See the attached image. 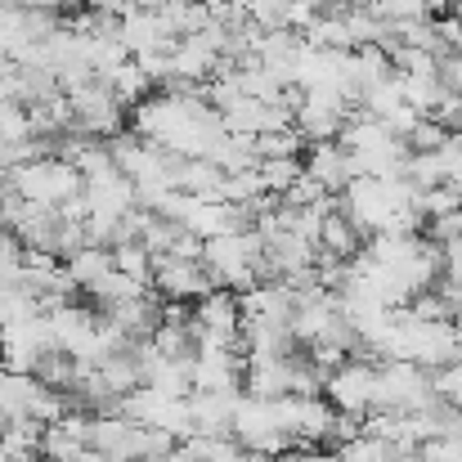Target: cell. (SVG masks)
<instances>
[{
  "label": "cell",
  "mask_w": 462,
  "mask_h": 462,
  "mask_svg": "<svg viewBox=\"0 0 462 462\" xmlns=\"http://www.w3.org/2000/svg\"><path fill=\"white\" fill-rule=\"evenodd\" d=\"M104 81L117 90V99H122L126 108H135V104H144V99L153 95V81L140 72V63H135V59H131V63H122L117 72H108Z\"/></svg>",
  "instance_id": "obj_25"
},
{
  "label": "cell",
  "mask_w": 462,
  "mask_h": 462,
  "mask_svg": "<svg viewBox=\"0 0 462 462\" xmlns=\"http://www.w3.org/2000/svg\"><path fill=\"white\" fill-rule=\"evenodd\" d=\"M63 95H68V104H72L77 135H90V140H117V135H122V113H126V104L117 99V90H113L104 77L72 81V86H63Z\"/></svg>",
  "instance_id": "obj_3"
},
{
  "label": "cell",
  "mask_w": 462,
  "mask_h": 462,
  "mask_svg": "<svg viewBox=\"0 0 462 462\" xmlns=\"http://www.w3.org/2000/svg\"><path fill=\"white\" fill-rule=\"evenodd\" d=\"M131 126L140 140L175 157H211L216 144L229 135L202 90H153L144 104H135Z\"/></svg>",
  "instance_id": "obj_1"
},
{
  "label": "cell",
  "mask_w": 462,
  "mask_h": 462,
  "mask_svg": "<svg viewBox=\"0 0 462 462\" xmlns=\"http://www.w3.org/2000/svg\"><path fill=\"white\" fill-rule=\"evenodd\" d=\"M319 5H323V9H332V5H337V9H359V5H373V0H319Z\"/></svg>",
  "instance_id": "obj_45"
},
{
  "label": "cell",
  "mask_w": 462,
  "mask_h": 462,
  "mask_svg": "<svg viewBox=\"0 0 462 462\" xmlns=\"http://www.w3.org/2000/svg\"><path fill=\"white\" fill-rule=\"evenodd\" d=\"M332 422H337V409L323 400V395H297V445H328L332 440ZM292 445V449H297Z\"/></svg>",
  "instance_id": "obj_20"
},
{
  "label": "cell",
  "mask_w": 462,
  "mask_h": 462,
  "mask_svg": "<svg viewBox=\"0 0 462 462\" xmlns=\"http://www.w3.org/2000/svg\"><path fill=\"white\" fill-rule=\"evenodd\" d=\"M436 395H440L445 404H454V409H462V359H458V364H449V368H440V373H436Z\"/></svg>",
  "instance_id": "obj_37"
},
{
  "label": "cell",
  "mask_w": 462,
  "mask_h": 462,
  "mask_svg": "<svg viewBox=\"0 0 462 462\" xmlns=\"http://www.w3.org/2000/svg\"><path fill=\"white\" fill-rule=\"evenodd\" d=\"M90 449V418L86 413H68L59 418L54 427H45V440H41V458L45 462H81Z\"/></svg>",
  "instance_id": "obj_15"
},
{
  "label": "cell",
  "mask_w": 462,
  "mask_h": 462,
  "mask_svg": "<svg viewBox=\"0 0 462 462\" xmlns=\"http://www.w3.org/2000/svg\"><path fill=\"white\" fill-rule=\"evenodd\" d=\"M409 310H413V319H422V323H445V319H454V314H449V301H445L440 292H422V297H413Z\"/></svg>",
  "instance_id": "obj_36"
},
{
  "label": "cell",
  "mask_w": 462,
  "mask_h": 462,
  "mask_svg": "<svg viewBox=\"0 0 462 462\" xmlns=\"http://www.w3.org/2000/svg\"><path fill=\"white\" fill-rule=\"evenodd\" d=\"M283 462H341L337 454H319V449H292Z\"/></svg>",
  "instance_id": "obj_43"
},
{
  "label": "cell",
  "mask_w": 462,
  "mask_h": 462,
  "mask_svg": "<svg viewBox=\"0 0 462 462\" xmlns=\"http://www.w3.org/2000/svg\"><path fill=\"white\" fill-rule=\"evenodd\" d=\"M350 122V104L337 99V95H323V90H306L301 95V108H297V135L310 144H337L341 131Z\"/></svg>",
  "instance_id": "obj_11"
},
{
  "label": "cell",
  "mask_w": 462,
  "mask_h": 462,
  "mask_svg": "<svg viewBox=\"0 0 462 462\" xmlns=\"http://www.w3.org/2000/svg\"><path fill=\"white\" fill-rule=\"evenodd\" d=\"M337 458L341 462H395V449L386 445V440H377V436H359V440H350V445H341L337 449Z\"/></svg>",
  "instance_id": "obj_31"
},
{
  "label": "cell",
  "mask_w": 462,
  "mask_h": 462,
  "mask_svg": "<svg viewBox=\"0 0 462 462\" xmlns=\"http://www.w3.org/2000/svg\"><path fill=\"white\" fill-rule=\"evenodd\" d=\"M431 5L436 0H373V14L391 27L400 23H418V18H431Z\"/></svg>",
  "instance_id": "obj_29"
},
{
  "label": "cell",
  "mask_w": 462,
  "mask_h": 462,
  "mask_svg": "<svg viewBox=\"0 0 462 462\" xmlns=\"http://www.w3.org/2000/svg\"><path fill=\"white\" fill-rule=\"evenodd\" d=\"M319 256H328V261H341V265H350L359 252H364V234L341 216V211H332V216H323V225H319Z\"/></svg>",
  "instance_id": "obj_18"
},
{
  "label": "cell",
  "mask_w": 462,
  "mask_h": 462,
  "mask_svg": "<svg viewBox=\"0 0 462 462\" xmlns=\"http://www.w3.org/2000/svg\"><path fill=\"white\" fill-rule=\"evenodd\" d=\"M301 144H306V140L297 135V126H292V131H270V135L256 140V157H261V162H270V157H297Z\"/></svg>",
  "instance_id": "obj_33"
},
{
  "label": "cell",
  "mask_w": 462,
  "mask_h": 462,
  "mask_svg": "<svg viewBox=\"0 0 462 462\" xmlns=\"http://www.w3.org/2000/svg\"><path fill=\"white\" fill-rule=\"evenodd\" d=\"M238 400L243 395H207V391H193L189 395V409H193V436H234V413H238Z\"/></svg>",
  "instance_id": "obj_16"
},
{
  "label": "cell",
  "mask_w": 462,
  "mask_h": 462,
  "mask_svg": "<svg viewBox=\"0 0 462 462\" xmlns=\"http://www.w3.org/2000/svg\"><path fill=\"white\" fill-rule=\"evenodd\" d=\"M243 323H247V319H243L238 292L216 288L211 297H202V301L193 306V337H198V346H234V350H238Z\"/></svg>",
  "instance_id": "obj_7"
},
{
  "label": "cell",
  "mask_w": 462,
  "mask_h": 462,
  "mask_svg": "<svg viewBox=\"0 0 462 462\" xmlns=\"http://www.w3.org/2000/svg\"><path fill=\"white\" fill-rule=\"evenodd\" d=\"M449 135H454V131H445L440 122L422 117V122L413 126V135H409V149H413V153H440V149L449 144Z\"/></svg>",
  "instance_id": "obj_34"
},
{
  "label": "cell",
  "mask_w": 462,
  "mask_h": 462,
  "mask_svg": "<svg viewBox=\"0 0 462 462\" xmlns=\"http://www.w3.org/2000/svg\"><path fill=\"white\" fill-rule=\"evenodd\" d=\"M90 14H104V18H126L131 14V0H81Z\"/></svg>",
  "instance_id": "obj_40"
},
{
  "label": "cell",
  "mask_w": 462,
  "mask_h": 462,
  "mask_svg": "<svg viewBox=\"0 0 462 462\" xmlns=\"http://www.w3.org/2000/svg\"><path fill=\"white\" fill-rule=\"evenodd\" d=\"M431 404H440L436 373H427L418 364H404V359L377 364V400H373V409H382V413H422Z\"/></svg>",
  "instance_id": "obj_4"
},
{
  "label": "cell",
  "mask_w": 462,
  "mask_h": 462,
  "mask_svg": "<svg viewBox=\"0 0 462 462\" xmlns=\"http://www.w3.org/2000/svg\"><path fill=\"white\" fill-rule=\"evenodd\" d=\"M418 207H422V220H440V216H454V211H462V193L454 189V184H440V189L418 193Z\"/></svg>",
  "instance_id": "obj_32"
},
{
  "label": "cell",
  "mask_w": 462,
  "mask_h": 462,
  "mask_svg": "<svg viewBox=\"0 0 462 462\" xmlns=\"http://www.w3.org/2000/svg\"><path fill=\"white\" fill-rule=\"evenodd\" d=\"M427 238H431L436 247L458 243V238H462V211H454V216H440V220H427Z\"/></svg>",
  "instance_id": "obj_38"
},
{
  "label": "cell",
  "mask_w": 462,
  "mask_h": 462,
  "mask_svg": "<svg viewBox=\"0 0 462 462\" xmlns=\"http://www.w3.org/2000/svg\"><path fill=\"white\" fill-rule=\"evenodd\" d=\"M256 171H261V184H265L270 198H283V193L306 175V166H301L297 157H270V162H261Z\"/></svg>",
  "instance_id": "obj_26"
},
{
  "label": "cell",
  "mask_w": 462,
  "mask_h": 462,
  "mask_svg": "<svg viewBox=\"0 0 462 462\" xmlns=\"http://www.w3.org/2000/svg\"><path fill=\"white\" fill-rule=\"evenodd\" d=\"M9 189L23 198V202H32V207H63V202H72L81 189H86V180H81V171L72 166V162H63V157H41V162H23V166H14L9 171Z\"/></svg>",
  "instance_id": "obj_2"
},
{
  "label": "cell",
  "mask_w": 462,
  "mask_h": 462,
  "mask_svg": "<svg viewBox=\"0 0 462 462\" xmlns=\"http://www.w3.org/2000/svg\"><path fill=\"white\" fill-rule=\"evenodd\" d=\"M81 193H86L90 216H104V220H126L131 211H140V193H135V184H131L117 166L90 175Z\"/></svg>",
  "instance_id": "obj_12"
},
{
  "label": "cell",
  "mask_w": 462,
  "mask_h": 462,
  "mask_svg": "<svg viewBox=\"0 0 462 462\" xmlns=\"http://www.w3.org/2000/svg\"><path fill=\"white\" fill-rule=\"evenodd\" d=\"M59 350L54 341V328H50V314H32V319H18L0 332V368H14V373H36V364Z\"/></svg>",
  "instance_id": "obj_6"
},
{
  "label": "cell",
  "mask_w": 462,
  "mask_h": 462,
  "mask_svg": "<svg viewBox=\"0 0 462 462\" xmlns=\"http://www.w3.org/2000/svg\"><path fill=\"white\" fill-rule=\"evenodd\" d=\"M440 81H445L449 95L462 99V50H449V54L440 59Z\"/></svg>",
  "instance_id": "obj_39"
},
{
  "label": "cell",
  "mask_w": 462,
  "mask_h": 462,
  "mask_svg": "<svg viewBox=\"0 0 462 462\" xmlns=\"http://www.w3.org/2000/svg\"><path fill=\"white\" fill-rule=\"evenodd\" d=\"M9 68H14V59H9V45L0 41V72H9Z\"/></svg>",
  "instance_id": "obj_46"
},
{
  "label": "cell",
  "mask_w": 462,
  "mask_h": 462,
  "mask_svg": "<svg viewBox=\"0 0 462 462\" xmlns=\"http://www.w3.org/2000/svg\"><path fill=\"white\" fill-rule=\"evenodd\" d=\"M149 292H153L149 283H140V279H131V274L113 270V274H104V279L90 288V301L99 306V314H108V310L126 306V301H140V297H149Z\"/></svg>",
  "instance_id": "obj_22"
},
{
  "label": "cell",
  "mask_w": 462,
  "mask_h": 462,
  "mask_svg": "<svg viewBox=\"0 0 462 462\" xmlns=\"http://www.w3.org/2000/svg\"><path fill=\"white\" fill-rule=\"evenodd\" d=\"M306 175L323 189V193H337V198H341V193L359 180V166H355V157L346 153L341 144H310Z\"/></svg>",
  "instance_id": "obj_14"
},
{
  "label": "cell",
  "mask_w": 462,
  "mask_h": 462,
  "mask_svg": "<svg viewBox=\"0 0 462 462\" xmlns=\"http://www.w3.org/2000/svg\"><path fill=\"white\" fill-rule=\"evenodd\" d=\"M162 462H202V458H198V454H193L189 445H175V449H171V454H166Z\"/></svg>",
  "instance_id": "obj_44"
},
{
  "label": "cell",
  "mask_w": 462,
  "mask_h": 462,
  "mask_svg": "<svg viewBox=\"0 0 462 462\" xmlns=\"http://www.w3.org/2000/svg\"><path fill=\"white\" fill-rule=\"evenodd\" d=\"M36 391H41V382L32 373L0 368V422H32Z\"/></svg>",
  "instance_id": "obj_19"
},
{
  "label": "cell",
  "mask_w": 462,
  "mask_h": 462,
  "mask_svg": "<svg viewBox=\"0 0 462 462\" xmlns=\"http://www.w3.org/2000/svg\"><path fill=\"white\" fill-rule=\"evenodd\" d=\"M23 270H27V247H23V238L0 225V283H18Z\"/></svg>",
  "instance_id": "obj_30"
},
{
  "label": "cell",
  "mask_w": 462,
  "mask_h": 462,
  "mask_svg": "<svg viewBox=\"0 0 462 462\" xmlns=\"http://www.w3.org/2000/svg\"><path fill=\"white\" fill-rule=\"evenodd\" d=\"M122 41L131 54H144V50H175V36L171 27L162 23L157 9H131L122 18Z\"/></svg>",
  "instance_id": "obj_17"
},
{
  "label": "cell",
  "mask_w": 462,
  "mask_h": 462,
  "mask_svg": "<svg viewBox=\"0 0 462 462\" xmlns=\"http://www.w3.org/2000/svg\"><path fill=\"white\" fill-rule=\"evenodd\" d=\"M14 99H18V77L9 68V72H0V104H14Z\"/></svg>",
  "instance_id": "obj_42"
},
{
  "label": "cell",
  "mask_w": 462,
  "mask_h": 462,
  "mask_svg": "<svg viewBox=\"0 0 462 462\" xmlns=\"http://www.w3.org/2000/svg\"><path fill=\"white\" fill-rule=\"evenodd\" d=\"M395 462H427L422 454H395Z\"/></svg>",
  "instance_id": "obj_47"
},
{
  "label": "cell",
  "mask_w": 462,
  "mask_h": 462,
  "mask_svg": "<svg viewBox=\"0 0 462 462\" xmlns=\"http://www.w3.org/2000/svg\"><path fill=\"white\" fill-rule=\"evenodd\" d=\"M113 265H117L122 274H131V279H140V283H149V288H153L157 256L144 247V243H122V247L113 252Z\"/></svg>",
  "instance_id": "obj_28"
},
{
  "label": "cell",
  "mask_w": 462,
  "mask_h": 462,
  "mask_svg": "<svg viewBox=\"0 0 462 462\" xmlns=\"http://www.w3.org/2000/svg\"><path fill=\"white\" fill-rule=\"evenodd\" d=\"M283 202H288V207H297V211H310V207H323V202H332V193H323V189H319L310 175H301V180H297V184L283 193Z\"/></svg>",
  "instance_id": "obj_35"
},
{
  "label": "cell",
  "mask_w": 462,
  "mask_h": 462,
  "mask_svg": "<svg viewBox=\"0 0 462 462\" xmlns=\"http://www.w3.org/2000/svg\"><path fill=\"white\" fill-rule=\"evenodd\" d=\"M18 9H32V14H59L68 0H14Z\"/></svg>",
  "instance_id": "obj_41"
},
{
  "label": "cell",
  "mask_w": 462,
  "mask_h": 462,
  "mask_svg": "<svg viewBox=\"0 0 462 462\" xmlns=\"http://www.w3.org/2000/svg\"><path fill=\"white\" fill-rule=\"evenodd\" d=\"M153 292L162 301H180V306H198L202 297L216 292L211 274L202 261H180V256H157V270H153Z\"/></svg>",
  "instance_id": "obj_10"
},
{
  "label": "cell",
  "mask_w": 462,
  "mask_h": 462,
  "mask_svg": "<svg viewBox=\"0 0 462 462\" xmlns=\"http://www.w3.org/2000/svg\"><path fill=\"white\" fill-rule=\"evenodd\" d=\"M297 373H301V359H297V355L247 359L243 395H252V400H283V395H297Z\"/></svg>",
  "instance_id": "obj_13"
},
{
  "label": "cell",
  "mask_w": 462,
  "mask_h": 462,
  "mask_svg": "<svg viewBox=\"0 0 462 462\" xmlns=\"http://www.w3.org/2000/svg\"><path fill=\"white\" fill-rule=\"evenodd\" d=\"M175 189H184L193 198H207V202H225V171L211 157H184Z\"/></svg>",
  "instance_id": "obj_21"
},
{
  "label": "cell",
  "mask_w": 462,
  "mask_h": 462,
  "mask_svg": "<svg viewBox=\"0 0 462 462\" xmlns=\"http://www.w3.org/2000/svg\"><path fill=\"white\" fill-rule=\"evenodd\" d=\"M400 81H404V104H409L418 117H436V113L445 108V99H449L440 72H431V77H400Z\"/></svg>",
  "instance_id": "obj_23"
},
{
  "label": "cell",
  "mask_w": 462,
  "mask_h": 462,
  "mask_svg": "<svg viewBox=\"0 0 462 462\" xmlns=\"http://www.w3.org/2000/svg\"><path fill=\"white\" fill-rule=\"evenodd\" d=\"M81 462H113V458H104V454H86Z\"/></svg>",
  "instance_id": "obj_48"
},
{
  "label": "cell",
  "mask_w": 462,
  "mask_h": 462,
  "mask_svg": "<svg viewBox=\"0 0 462 462\" xmlns=\"http://www.w3.org/2000/svg\"><path fill=\"white\" fill-rule=\"evenodd\" d=\"M63 265H68V274H72V283H77L81 292H90L104 274L117 270V265H113V252H104V247H81V252L68 256Z\"/></svg>",
  "instance_id": "obj_24"
},
{
  "label": "cell",
  "mask_w": 462,
  "mask_h": 462,
  "mask_svg": "<svg viewBox=\"0 0 462 462\" xmlns=\"http://www.w3.org/2000/svg\"><path fill=\"white\" fill-rule=\"evenodd\" d=\"M247 355L234 346H198L193 355V391L207 395H243Z\"/></svg>",
  "instance_id": "obj_8"
},
{
  "label": "cell",
  "mask_w": 462,
  "mask_h": 462,
  "mask_svg": "<svg viewBox=\"0 0 462 462\" xmlns=\"http://www.w3.org/2000/svg\"><path fill=\"white\" fill-rule=\"evenodd\" d=\"M323 400H328L337 413L368 418V413H373V400H377V364L350 355L341 368L328 373V382H323Z\"/></svg>",
  "instance_id": "obj_5"
},
{
  "label": "cell",
  "mask_w": 462,
  "mask_h": 462,
  "mask_svg": "<svg viewBox=\"0 0 462 462\" xmlns=\"http://www.w3.org/2000/svg\"><path fill=\"white\" fill-rule=\"evenodd\" d=\"M27 140H36L32 108H23L18 99H14V104H0V144L18 149V144H27Z\"/></svg>",
  "instance_id": "obj_27"
},
{
  "label": "cell",
  "mask_w": 462,
  "mask_h": 462,
  "mask_svg": "<svg viewBox=\"0 0 462 462\" xmlns=\"http://www.w3.org/2000/svg\"><path fill=\"white\" fill-rule=\"evenodd\" d=\"M234 440L247 449V454H283L292 449L288 436L279 431V418H274V400H252L243 395L238 400V413H234Z\"/></svg>",
  "instance_id": "obj_9"
}]
</instances>
